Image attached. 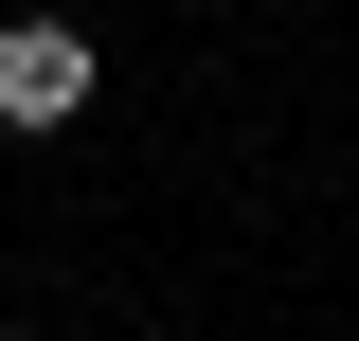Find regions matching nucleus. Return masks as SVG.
<instances>
[{"label": "nucleus", "instance_id": "nucleus-1", "mask_svg": "<svg viewBox=\"0 0 359 341\" xmlns=\"http://www.w3.org/2000/svg\"><path fill=\"white\" fill-rule=\"evenodd\" d=\"M90 108V36L72 18H18V36H0V126H72Z\"/></svg>", "mask_w": 359, "mask_h": 341}]
</instances>
